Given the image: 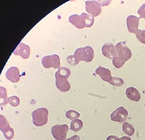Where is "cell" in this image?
Returning a JSON list of instances; mask_svg holds the SVG:
<instances>
[{"label": "cell", "mask_w": 145, "mask_h": 140, "mask_svg": "<svg viewBox=\"0 0 145 140\" xmlns=\"http://www.w3.org/2000/svg\"><path fill=\"white\" fill-rule=\"evenodd\" d=\"M94 57L93 49L90 46H86L77 49L74 55H71L70 62L72 66H75L78 65L80 61L91 62Z\"/></svg>", "instance_id": "6da1fadb"}, {"label": "cell", "mask_w": 145, "mask_h": 140, "mask_svg": "<svg viewBox=\"0 0 145 140\" xmlns=\"http://www.w3.org/2000/svg\"><path fill=\"white\" fill-rule=\"evenodd\" d=\"M71 75L69 69L65 67L58 69L55 74L56 84L57 88L62 92H67L71 88L70 84L67 79Z\"/></svg>", "instance_id": "7a4b0ae2"}, {"label": "cell", "mask_w": 145, "mask_h": 140, "mask_svg": "<svg viewBox=\"0 0 145 140\" xmlns=\"http://www.w3.org/2000/svg\"><path fill=\"white\" fill-rule=\"evenodd\" d=\"M69 21L74 26L79 29L84 27H89L93 26L94 18L91 15L84 12L80 15L74 14L69 17Z\"/></svg>", "instance_id": "3957f363"}, {"label": "cell", "mask_w": 145, "mask_h": 140, "mask_svg": "<svg viewBox=\"0 0 145 140\" xmlns=\"http://www.w3.org/2000/svg\"><path fill=\"white\" fill-rule=\"evenodd\" d=\"M48 111L45 108H39L32 113L33 123L37 127L46 124L48 120Z\"/></svg>", "instance_id": "277c9868"}, {"label": "cell", "mask_w": 145, "mask_h": 140, "mask_svg": "<svg viewBox=\"0 0 145 140\" xmlns=\"http://www.w3.org/2000/svg\"><path fill=\"white\" fill-rule=\"evenodd\" d=\"M125 42H118L115 45V50L117 57L123 61L126 62L131 59L132 53L126 44Z\"/></svg>", "instance_id": "5b68a950"}, {"label": "cell", "mask_w": 145, "mask_h": 140, "mask_svg": "<svg viewBox=\"0 0 145 140\" xmlns=\"http://www.w3.org/2000/svg\"><path fill=\"white\" fill-rule=\"evenodd\" d=\"M69 127L66 124L56 125L52 127L51 133L55 139L65 140Z\"/></svg>", "instance_id": "8992f818"}, {"label": "cell", "mask_w": 145, "mask_h": 140, "mask_svg": "<svg viewBox=\"0 0 145 140\" xmlns=\"http://www.w3.org/2000/svg\"><path fill=\"white\" fill-rule=\"evenodd\" d=\"M86 9L88 13L93 17L98 16L102 11L101 6H103L100 2L95 1H86L85 2Z\"/></svg>", "instance_id": "52a82bcc"}, {"label": "cell", "mask_w": 145, "mask_h": 140, "mask_svg": "<svg viewBox=\"0 0 145 140\" xmlns=\"http://www.w3.org/2000/svg\"><path fill=\"white\" fill-rule=\"evenodd\" d=\"M42 65L45 68L52 67L59 69L60 66V59L58 55L53 54L45 56L42 60Z\"/></svg>", "instance_id": "ba28073f"}, {"label": "cell", "mask_w": 145, "mask_h": 140, "mask_svg": "<svg viewBox=\"0 0 145 140\" xmlns=\"http://www.w3.org/2000/svg\"><path fill=\"white\" fill-rule=\"evenodd\" d=\"M128 116L127 110L123 107H120L111 114L110 118L112 121L116 122H124Z\"/></svg>", "instance_id": "9c48e42d"}, {"label": "cell", "mask_w": 145, "mask_h": 140, "mask_svg": "<svg viewBox=\"0 0 145 140\" xmlns=\"http://www.w3.org/2000/svg\"><path fill=\"white\" fill-rule=\"evenodd\" d=\"M1 130L4 134V136L7 140H10L14 136L13 129L9 126V123L5 116L1 115Z\"/></svg>", "instance_id": "30bf717a"}, {"label": "cell", "mask_w": 145, "mask_h": 140, "mask_svg": "<svg viewBox=\"0 0 145 140\" xmlns=\"http://www.w3.org/2000/svg\"><path fill=\"white\" fill-rule=\"evenodd\" d=\"M140 19V18L132 15L128 16L127 18V25L130 33L136 34L139 30L138 26Z\"/></svg>", "instance_id": "8fae6325"}, {"label": "cell", "mask_w": 145, "mask_h": 140, "mask_svg": "<svg viewBox=\"0 0 145 140\" xmlns=\"http://www.w3.org/2000/svg\"><path fill=\"white\" fill-rule=\"evenodd\" d=\"M101 51L103 55L109 59L112 60L117 56L115 46L112 43H105L101 48Z\"/></svg>", "instance_id": "7c38bea8"}, {"label": "cell", "mask_w": 145, "mask_h": 140, "mask_svg": "<svg viewBox=\"0 0 145 140\" xmlns=\"http://www.w3.org/2000/svg\"><path fill=\"white\" fill-rule=\"evenodd\" d=\"M30 54L29 46L23 43H20L14 52L15 55H20L24 59L29 58Z\"/></svg>", "instance_id": "4fadbf2b"}, {"label": "cell", "mask_w": 145, "mask_h": 140, "mask_svg": "<svg viewBox=\"0 0 145 140\" xmlns=\"http://www.w3.org/2000/svg\"><path fill=\"white\" fill-rule=\"evenodd\" d=\"M95 73L99 75L104 81L110 83L112 80V74L110 70L99 65L95 71Z\"/></svg>", "instance_id": "5bb4252c"}, {"label": "cell", "mask_w": 145, "mask_h": 140, "mask_svg": "<svg viewBox=\"0 0 145 140\" xmlns=\"http://www.w3.org/2000/svg\"><path fill=\"white\" fill-rule=\"evenodd\" d=\"M6 77L12 82H18L20 81V77L18 69L14 67H10L6 72Z\"/></svg>", "instance_id": "9a60e30c"}, {"label": "cell", "mask_w": 145, "mask_h": 140, "mask_svg": "<svg viewBox=\"0 0 145 140\" xmlns=\"http://www.w3.org/2000/svg\"><path fill=\"white\" fill-rule=\"evenodd\" d=\"M126 95L130 100L135 102H138L141 98L140 93L138 90L133 87H130L126 90Z\"/></svg>", "instance_id": "2e32d148"}, {"label": "cell", "mask_w": 145, "mask_h": 140, "mask_svg": "<svg viewBox=\"0 0 145 140\" xmlns=\"http://www.w3.org/2000/svg\"><path fill=\"white\" fill-rule=\"evenodd\" d=\"M122 130L125 134L129 136H132L135 132L134 126L127 122H124L123 124Z\"/></svg>", "instance_id": "e0dca14e"}, {"label": "cell", "mask_w": 145, "mask_h": 140, "mask_svg": "<svg viewBox=\"0 0 145 140\" xmlns=\"http://www.w3.org/2000/svg\"><path fill=\"white\" fill-rule=\"evenodd\" d=\"M83 126V123L82 120L76 119L72 121L71 124V130L75 132L79 131L82 129Z\"/></svg>", "instance_id": "ac0fdd59"}, {"label": "cell", "mask_w": 145, "mask_h": 140, "mask_svg": "<svg viewBox=\"0 0 145 140\" xmlns=\"http://www.w3.org/2000/svg\"><path fill=\"white\" fill-rule=\"evenodd\" d=\"M65 115L67 118L72 120L78 118L80 116V113L73 110H68L67 112Z\"/></svg>", "instance_id": "d6986e66"}, {"label": "cell", "mask_w": 145, "mask_h": 140, "mask_svg": "<svg viewBox=\"0 0 145 140\" xmlns=\"http://www.w3.org/2000/svg\"><path fill=\"white\" fill-rule=\"evenodd\" d=\"M112 85L116 87H121L124 84V82L121 78L116 77H112V79L110 82Z\"/></svg>", "instance_id": "ffe728a7"}, {"label": "cell", "mask_w": 145, "mask_h": 140, "mask_svg": "<svg viewBox=\"0 0 145 140\" xmlns=\"http://www.w3.org/2000/svg\"><path fill=\"white\" fill-rule=\"evenodd\" d=\"M125 63V61L120 59L119 57H117V56L112 59V63H113V65L116 68L118 69L122 67Z\"/></svg>", "instance_id": "44dd1931"}, {"label": "cell", "mask_w": 145, "mask_h": 140, "mask_svg": "<svg viewBox=\"0 0 145 140\" xmlns=\"http://www.w3.org/2000/svg\"><path fill=\"white\" fill-rule=\"evenodd\" d=\"M136 37L138 41L143 44H145V29L140 30L139 29L135 34Z\"/></svg>", "instance_id": "7402d4cb"}, {"label": "cell", "mask_w": 145, "mask_h": 140, "mask_svg": "<svg viewBox=\"0 0 145 140\" xmlns=\"http://www.w3.org/2000/svg\"><path fill=\"white\" fill-rule=\"evenodd\" d=\"M8 103L13 107H17L20 105V99L16 96H11L8 98Z\"/></svg>", "instance_id": "603a6c76"}, {"label": "cell", "mask_w": 145, "mask_h": 140, "mask_svg": "<svg viewBox=\"0 0 145 140\" xmlns=\"http://www.w3.org/2000/svg\"><path fill=\"white\" fill-rule=\"evenodd\" d=\"M137 13L139 15L140 18H144L145 20V3L140 7Z\"/></svg>", "instance_id": "cb8c5ba5"}, {"label": "cell", "mask_w": 145, "mask_h": 140, "mask_svg": "<svg viewBox=\"0 0 145 140\" xmlns=\"http://www.w3.org/2000/svg\"><path fill=\"white\" fill-rule=\"evenodd\" d=\"M1 90L3 92V93H2L1 91V93H3V102L2 105L7 104L8 103V98H7L6 90L5 88L2 87H1Z\"/></svg>", "instance_id": "d4e9b609"}, {"label": "cell", "mask_w": 145, "mask_h": 140, "mask_svg": "<svg viewBox=\"0 0 145 140\" xmlns=\"http://www.w3.org/2000/svg\"><path fill=\"white\" fill-rule=\"evenodd\" d=\"M66 140H80V138L78 135H74Z\"/></svg>", "instance_id": "484cf974"}, {"label": "cell", "mask_w": 145, "mask_h": 140, "mask_svg": "<svg viewBox=\"0 0 145 140\" xmlns=\"http://www.w3.org/2000/svg\"><path fill=\"white\" fill-rule=\"evenodd\" d=\"M119 138L115 135H110L107 138L106 140H118Z\"/></svg>", "instance_id": "4316f807"}, {"label": "cell", "mask_w": 145, "mask_h": 140, "mask_svg": "<svg viewBox=\"0 0 145 140\" xmlns=\"http://www.w3.org/2000/svg\"><path fill=\"white\" fill-rule=\"evenodd\" d=\"M118 140H132V139L129 137L123 136L120 138H118Z\"/></svg>", "instance_id": "83f0119b"}, {"label": "cell", "mask_w": 145, "mask_h": 140, "mask_svg": "<svg viewBox=\"0 0 145 140\" xmlns=\"http://www.w3.org/2000/svg\"><path fill=\"white\" fill-rule=\"evenodd\" d=\"M144 106H145V104H144Z\"/></svg>", "instance_id": "f1b7e54d"}]
</instances>
